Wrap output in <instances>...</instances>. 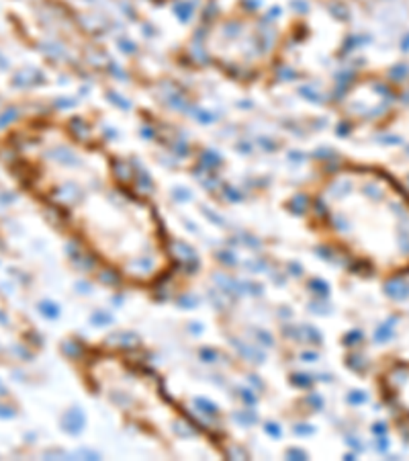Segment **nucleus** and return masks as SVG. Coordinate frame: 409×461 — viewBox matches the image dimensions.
<instances>
[{
	"label": "nucleus",
	"mask_w": 409,
	"mask_h": 461,
	"mask_svg": "<svg viewBox=\"0 0 409 461\" xmlns=\"http://www.w3.org/2000/svg\"><path fill=\"white\" fill-rule=\"evenodd\" d=\"M13 146L16 177L92 261L141 289L172 275L174 254L162 215L123 174L103 139L68 119L37 123Z\"/></svg>",
	"instance_id": "f257e3e1"
},
{
	"label": "nucleus",
	"mask_w": 409,
	"mask_h": 461,
	"mask_svg": "<svg viewBox=\"0 0 409 461\" xmlns=\"http://www.w3.org/2000/svg\"><path fill=\"white\" fill-rule=\"evenodd\" d=\"M305 217L325 244L352 261L377 264L383 252L409 254V197L379 169H325L305 193Z\"/></svg>",
	"instance_id": "f03ea898"
},
{
	"label": "nucleus",
	"mask_w": 409,
	"mask_h": 461,
	"mask_svg": "<svg viewBox=\"0 0 409 461\" xmlns=\"http://www.w3.org/2000/svg\"><path fill=\"white\" fill-rule=\"evenodd\" d=\"M92 392L137 429L178 457H219L209 432L172 402L150 369L113 351H91L84 359Z\"/></svg>",
	"instance_id": "7ed1b4c3"
}]
</instances>
